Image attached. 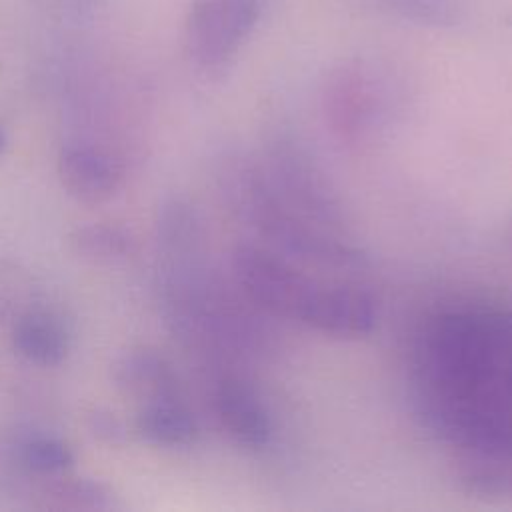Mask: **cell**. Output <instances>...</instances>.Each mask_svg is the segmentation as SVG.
Segmentation results:
<instances>
[{"instance_id": "cell-3", "label": "cell", "mask_w": 512, "mask_h": 512, "mask_svg": "<svg viewBox=\"0 0 512 512\" xmlns=\"http://www.w3.org/2000/svg\"><path fill=\"white\" fill-rule=\"evenodd\" d=\"M402 80L394 66L378 58H350L336 66L322 94L326 122L350 144L380 130L402 98Z\"/></svg>"}, {"instance_id": "cell-15", "label": "cell", "mask_w": 512, "mask_h": 512, "mask_svg": "<svg viewBox=\"0 0 512 512\" xmlns=\"http://www.w3.org/2000/svg\"><path fill=\"white\" fill-rule=\"evenodd\" d=\"M92 420H94V426H92L94 434L106 438L108 442H116L122 436L120 422H116L110 414H94Z\"/></svg>"}, {"instance_id": "cell-13", "label": "cell", "mask_w": 512, "mask_h": 512, "mask_svg": "<svg viewBox=\"0 0 512 512\" xmlns=\"http://www.w3.org/2000/svg\"><path fill=\"white\" fill-rule=\"evenodd\" d=\"M18 458L26 470L42 476L64 474L74 464V454L70 446L50 436H36L22 442Z\"/></svg>"}, {"instance_id": "cell-14", "label": "cell", "mask_w": 512, "mask_h": 512, "mask_svg": "<svg viewBox=\"0 0 512 512\" xmlns=\"http://www.w3.org/2000/svg\"><path fill=\"white\" fill-rule=\"evenodd\" d=\"M382 6L402 20L424 26H452L460 18L458 0H382Z\"/></svg>"}, {"instance_id": "cell-9", "label": "cell", "mask_w": 512, "mask_h": 512, "mask_svg": "<svg viewBox=\"0 0 512 512\" xmlns=\"http://www.w3.org/2000/svg\"><path fill=\"white\" fill-rule=\"evenodd\" d=\"M134 426L138 436L146 442L170 448L190 446L198 436L196 418L182 396L142 404Z\"/></svg>"}, {"instance_id": "cell-8", "label": "cell", "mask_w": 512, "mask_h": 512, "mask_svg": "<svg viewBox=\"0 0 512 512\" xmlns=\"http://www.w3.org/2000/svg\"><path fill=\"white\" fill-rule=\"evenodd\" d=\"M12 346L26 362L48 368L66 358L70 336L56 312L36 304L12 324Z\"/></svg>"}, {"instance_id": "cell-5", "label": "cell", "mask_w": 512, "mask_h": 512, "mask_svg": "<svg viewBox=\"0 0 512 512\" xmlns=\"http://www.w3.org/2000/svg\"><path fill=\"white\" fill-rule=\"evenodd\" d=\"M214 408L226 432L244 448L262 450L272 438V420L258 390L240 374H222Z\"/></svg>"}, {"instance_id": "cell-1", "label": "cell", "mask_w": 512, "mask_h": 512, "mask_svg": "<svg viewBox=\"0 0 512 512\" xmlns=\"http://www.w3.org/2000/svg\"><path fill=\"white\" fill-rule=\"evenodd\" d=\"M412 398L458 458L512 466V312L464 304L426 318L412 348Z\"/></svg>"}, {"instance_id": "cell-10", "label": "cell", "mask_w": 512, "mask_h": 512, "mask_svg": "<svg viewBox=\"0 0 512 512\" xmlns=\"http://www.w3.org/2000/svg\"><path fill=\"white\" fill-rule=\"evenodd\" d=\"M66 242L74 256L92 264L124 262L138 250L136 236L128 228L108 222L78 226L68 234Z\"/></svg>"}, {"instance_id": "cell-7", "label": "cell", "mask_w": 512, "mask_h": 512, "mask_svg": "<svg viewBox=\"0 0 512 512\" xmlns=\"http://www.w3.org/2000/svg\"><path fill=\"white\" fill-rule=\"evenodd\" d=\"M110 378L126 398L140 402V406L182 396L176 372L154 350L138 348L120 354L110 366Z\"/></svg>"}, {"instance_id": "cell-11", "label": "cell", "mask_w": 512, "mask_h": 512, "mask_svg": "<svg viewBox=\"0 0 512 512\" xmlns=\"http://www.w3.org/2000/svg\"><path fill=\"white\" fill-rule=\"evenodd\" d=\"M46 508L74 512H110L124 508L120 496L104 482L90 478H64L44 490Z\"/></svg>"}, {"instance_id": "cell-12", "label": "cell", "mask_w": 512, "mask_h": 512, "mask_svg": "<svg viewBox=\"0 0 512 512\" xmlns=\"http://www.w3.org/2000/svg\"><path fill=\"white\" fill-rule=\"evenodd\" d=\"M34 306V282L28 270L0 258V324H14Z\"/></svg>"}, {"instance_id": "cell-2", "label": "cell", "mask_w": 512, "mask_h": 512, "mask_svg": "<svg viewBox=\"0 0 512 512\" xmlns=\"http://www.w3.org/2000/svg\"><path fill=\"white\" fill-rule=\"evenodd\" d=\"M234 270L240 292L270 316L340 338H358L374 328V296L356 280H326L260 242L238 246Z\"/></svg>"}, {"instance_id": "cell-16", "label": "cell", "mask_w": 512, "mask_h": 512, "mask_svg": "<svg viewBox=\"0 0 512 512\" xmlns=\"http://www.w3.org/2000/svg\"><path fill=\"white\" fill-rule=\"evenodd\" d=\"M6 144H8V138H6V132H4V128L0 126V154L6 150Z\"/></svg>"}, {"instance_id": "cell-6", "label": "cell", "mask_w": 512, "mask_h": 512, "mask_svg": "<svg viewBox=\"0 0 512 512\" xmlns=\"http://www.w3.org/2000/svg\"><path fill=\"white\" fill-rule=\"evenodd\" d=\"M58 178L62 188L82 204L112 200L124 182L122 166L106 152L92 146H66L58 154Z\"/></svg>"}, {"instance_id": "cell-4", "label": "cell", "mask_w": 512, "mask_h": 512, "mask_svg": "<svg viewBox=\"0 0 512 512\" xmlns=\"http://www.w3.org/2000/svg\"><path fill=\"white\" fill-rule=\"evenodd\" d=\"M260 16V0H196L184 22V46L190 60L204 72L224 70Z\"/></svg>"}]
</instances>
